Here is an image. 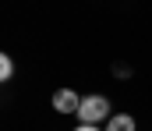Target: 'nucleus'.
Listing matches in <instances>:
<instances>
[{"label": "nucleus", "mask_w": 152, "mask_h": 131, "mask_svg": "<svg viewBox=\"0 0 152 131\" xmlns=\"http://www.w3.org/2000/svg\"><path fill=\"white\" fill-rule=\"evenodd\" d=\"M78 106H81V96L75 89H57L53 92V110L57 113H78Z\"/></svg>", "instance_id": "nucleus-2"}, {"label": "nucleus", "mask_w": 152, "mask_h": 131, "mask_svg": "<svg viewBox=\"0 0 152 131\" xmlns=\"http://www.w3.org/2000/svg\"><path fill=\"white\" fill-rule=\"evenodd\" d=\"M75 131H99V128H96V124H78Z\"/></svg>", "instance_id": "nucleus-5"}, {"label": "nucleus", "mask_w": 152, "mask_h": 131, "mask_svg": "<svg viewBox=\"0 0 152 131\" xmlns=\"http://www.w3.org/2000/svg\"><path fill=\"white\" fill-rule=\"evenodd\" d=\"M78 121H81V124H99V121H110V99H106V96H81Z\"/></svg>", "instance_id": "nucleus-1"}, {"label": "nucleus", "mask_w": 152, "mask_h": 131, "mask_svg": "<svg viewBox=\"0 0 152 131\" xmlns=\"http://www.w3.org/2000/svg\"><path fill=\"white\" fill-rule=\"evenodd\" d=\"M106 131H134V117L131 113H113L106 121Z\"/></svg>", "instance_id": "nucleus-3"}, {"label": "nucleus", "mask_w": 152, "mask_h": 131, "mask_svg": "<svg viewBox=\"0 0 152 131\" xmlns=\"http://www.w3.org/2000/svg\"><path fill=\"white\" fill-rule=\"evenodd\" d=\"M11 75H14V60H11V57H7V53H4V57H0V78H4V82H7V78H11Z\"/></svg>", "instance_id": "nucleus-4"}]
</instances>
